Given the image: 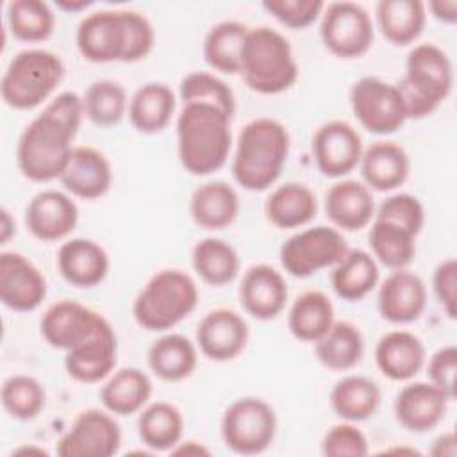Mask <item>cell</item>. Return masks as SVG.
<instances>
[{"mask_svg": "<svg viewBox=\"0 0 457 457\" xmlns=\"http://www.w3.org/2000/svg\"><path fill=\"white\" fill-rule=\"evenodd\" d=\"M434 295L450 320L457 316V262L453 257L441 261L432 275Z\"/></svg>", "mask_w": 457, "mask_h": 457, "instance_id": "f907efd6", "label": "cell"}, {"mask_svg": "<svg viewBox=\"0 0 457 457\" xmlns=\"http://www.w3.org/2000/svg\"><path fill=\"white\" fill-rule=\"evenodd\" d=\"M378 312L395 325L416 321L427 305V287L420 275L407 268L393 270L378 287Z\"/></svg>", "mask_w": 457, "mask_h": 457, "instance_id": "ffe728a7", "label": "cell"}, {"mask_svg": "<svg viewBox=\"0 0 457 457\" xmlns=\"http://www.w3.org/2000/svg\"><path fill=\"white\" fill-rule=\"evenodd\" d=\"M46 296V280L32 261L18 252L0 253V300L16 312H29Z\"/></svg>", "mask_w": 457, "mask_h": 457, "instance_id": "2e32d148", "label": "cell"}, {"mask_svg": "<svg viewBox=\"0 0 457 457\" xmlns=\"http://www.w3.org/2000/svg\"><path fill=\"white\" fill-rule=\"evenodd\" d=\"M118 361V337L112 325L104 318L95 334L64 355L66 373L82 384L105 380Z\"/></svg>", "mask_w": 457, "mask_h": 457, "instance_id": "e0dca14e", "label": "cell"}, {"mask_svg": "<svg viewBox=\"0 0 457 457\" xmlns=\"http://www.w3.org/2000/svg\"><path fill=\"white\" fill-rule=\"evenodd\" d=\"M262 9L289 29H305L323 12L320 0H264Z\"/></svg>", "mask_w": 457, "mask_h": 457, "instance_id": "7dc6e473", "label": "cell"}, {"mask_svg": "<svg viewBox=\"0 0 457 457\" xmlns=\"http://www.w3.org/2000/svg\"><path fill=\"white\" fill-rule=\"evenodd\" d=\"M371 189L359 180L334 182L325 193V212L334 227L355 232L368 227L375 218Z\"/></svg>", "mask_w": 457, "mask_h": 457, "instance_id": "603a6c76", "label": "cell"}, {"mask_svg": "<svg viewBox=\"0 0 457 457\" xmlns=\"http://www.w3.org/2000/svg\"><path fill=\"white\" fill-rule=\"evenodd\" d=\"M84 118L82 96L62 91L29 121L16 145V164L32 182H50L62 175L73 152V139Z\"/></svg>", "mask_w": 457, "mask_h": 457, "instance_id": "6da1fadb", "label": "cell"}, {"mask_svg": "<svg viewBox=\"0 0 457 457\" xmlns=\"http://www.w3.org/2000/svg\"><path fill=\"white\" fill-rule=\"evenodd\" d=\"M350 250L343 234L327 225L293 234L280 246V264L291 277L307 278L320 270L334 268Z\"/></svg>", "mask_w": 457, "mask_h": 457, "instance_id": "30bf717a", "label": "cell"}, {"mask_svg": "<svg viewBox=\"0 0 457 457\" xmlns=\"http://www.w3.org/2000/svg\"><path fill=\"white\" fill-rule=\"evenodd\" d=\"M448 402L452 400L432 382H412L398 391L395 416L411 432H428L445 418Z\"/></svg>", "mask_w": 457, "mask_h": 457, "instance_id": "7402d4cb", "label": "cell"}, {"mask_svg": "<svg viewBox=\"0 0 457 457\" xmlns=\"http://www.w3.org/2000/svg\"><path fill=\"white\" fill-rule=\"evenodd\" d=\"M320 36L336 57H362L373 45V21L361 4L330 2L321 12Z\"/></svg>", "mask_w": 457, "mask_h": 457, "instance_id": "8fae6325", "label": "cell"}, {"mask_svg": "<svg viewBox=\"0 0 457 457\" xmlns=\"http://www.w3.org/2000/svg\"><path fill=\"white\" fill-rule=\"evenodd\" d=\"M375 218L400 225L418 236L425 223V209L416 196L409 193H396L382 200L375 209Z\"/></svg>", "mask_w": 457, "mask_h": 457, "instance_id": "bcb514c9", "label": "cell"}, {"mask_svg": "<svg viewBox=\"0 0 457 457\" xmlns=\"http://www.w3.org/2000/svg\"><path fill=\"white\" fill-rule=\"evenodd\" d=\"M102 321L100 312L73 300H59L45 311L39 328L52 348L68 352L89 339Z\"/></svg>", "mask_w": 457, "mask_h": 457, "instance_id": "9a60e30c", "label": "cell"}, {"mask_svg": "<svg viewBox=\"0 0 457 457\" xmlns=\"http://www.w3.org/2000/svg\"><path fill=\"white\" fill-rule=\"evenodd\" d=\"M84 116L98 127L118 125L129 111V98L121 84L102 79L87 86L84 96Z\"/></svg>", "mask_w": 457, "mask_h": 457, "instance_id": "7bdbcfd3", "label": "cell"}, {"mask_svg": "<svg viewBox=\"0 0 457 457\" xmlns=\"http://www.w3.org/2000/svg\"><path fill=\"white\" fill-rule=\"evenodd\" d=\"M378 405V386L362 375L343 377L330 391V407L345 421H364L375 414Z\"/></svg>", "mask_w": 457, "mask_h": 457, "instance_id": "8d00e7d4", "label": "cell"}, {"mask_svg": "<svg viewBox=\"0 0 457 457\" xmlns=\"http://www.w3.org/2000/svg\"><path fill=\"white\" fill-rule=\"evenodd\" d=\"M311 150L318 170L325 177L341 179L359 166L364 146L353 125L343 120H330L314 132Z\"/></svg>", "mask_w": 457, "mask_h": 457, "instance_id": "5bb4252c", "label": "cell"}, {"mask_svg": "<svg viewBox=\"0 0 457 457\" xmlns=\"http://www.w3.org/2000/svg\"><path fill=\"white\" fill-rule=\"evenodd\" d=\"M289 132L273 118L248 121L236 143L232 177L248 191H264L280 177L289 155Z\"/></svg>", "mask_w": 457, "mask_h": 457, "instance_id": "277c9868", "label": "cell"}, {"mask_svg": "<svg viewBox=\"0 0 457 457\" xmlns=\"http://www.w3.org/2000/svg\"><path fill=\"white\" fill-rule=\"evenodd\" d=\"M350 105L357 121L371 134H393L407 120L396 84L378 77L355 80L350 89Z\"/></svg>", "mask_w": 457, "mask_h": 457, "instance_id": "7c38bea8", "label": "cell"}, {"mask_svg": "<svg viewBox=\"0 0 457 457\" xmlns=\"http://www.w3.org/2000/svg\"><path fill=\"white\" fill-rule=\"evenodd\" d=\"M428 453L434 455V457H453V455L457 453L453 432H445V434H441V436L432 443Z\"/></svg>", "mask_w": 457, "mask_h": 457, "instance_id": "f5cc1de1", "label": "cell"}, {"mask_svg": "<svg viewBox=\"0 0 457 457\" xmlns=\"http://www.w3.org/2000/svg\"><path fill=\"white\" fill-rule=\"evenodd\" d=\"M170 452H171L173 455H209V453H211L204 445H200V443H196V441L179 443V445L173 446Z\"/></svg>", "mask_w": 457, "mask_h": 457, "instance_id": "db71d44e", "label": "cell"}, {"mask_svg": "<svg viewBox=\"0 0 457 457\" xmlns=\"http://www.w3.org/2000/svg\"><path fill=\"white\" fill-rule=\"evenodd\" d=\"M332 300L318 289L300 293L289 309L287 327L289 332L305 343L318 341L334 323Z\"/></svg>", "mask_w": 457, "mask_h": 457, "instance_id": "e575fe53", "label": "cell"}, {"mask_svg": "<svg viewBox=\"0 0 457 457\" xmlns=\"http://www.w3.org/2000/svg\"><path fill=\"white\" fill-rule=\"evenodd\" d=\"M427 9L430 14L448 25H453L457 21V0H434L428 2Z\"/></svg>", "mask_w": 457, "mask_h": 457, "instance_id": "816d5d0a", "label": "cell"}, {"mask_svg": "<svg viewBox=\"0 0 457 457\" xmlns=\"http://www.w3.org/2000/svg\"><path fill=\"white\" fill-rule=\"evenodd\" d=\"M239 75L255 93L278 95L287 91L298 79V64L289 41L266 25L248 29Z\"/></svg>", "mask_w": 457, "mask_h": 457, "instance_id": "8992f818", "label": "cell"}, {"mask_svg": "<svg viewBox=\"0 0 457 457\" xmlns=\"http://www.w3.org/2000/svg\"><path fill=\"white\" fill-rule=\"evenodd\" d=\"M7 27L25 43H39L52 36L55 14L43 0H12L7 4Z\"/></svg>", "mask_w": 457, "mask_h": 457, "instance_id": "b9f144b4", "label": "cell"}, {"mask_svg": "<svg viewBox=\"0 0 457 457\" xmlns=\"http://www.w3.org/2000/svg\"><path fill=\"white\" fill-rule=\"evenodd\" d=\"M368 241L375 261L391 270L407 268L416 255V236L391 221L373 218Z\"/></svg>", "mask_w": 457, "mask_h": 457, "instance_id": "60d3db41", "label": "cell"}, {"mask_svg": "<svg viewBox=\"0 0 457 457\" xmlns=\"http://www.w3.org/2000/svg\"><path fill=\"white\" fill-rule=\"evenodd\" d=\"M193 221L207 230H220L234 223L239 214V195L223 180L200 184L189 198Z\"/></svg>", "mask_w": 457, "mask_h": 457, "instance_id": "83f0119b", "label": "cell"}, {"mask_svg": "<svg viewBox=\"0 0 457 457\" xmlns=\"http://www.w3.org/2000/svg\"><path fill=\"white\" fill-rule=\"evenodd\" d=\"M182 412L170 402L146 403L137 418V434L154 452H170L182 439Z\"/></svg>", "mask_w": 457, "mask_h": 457, "instance_id": "74e56055", "label": "cell"}, {"mask_svg": "<svg viewBox=\"0 0 457 457\" xmlns=\"http://www.w3.org/2000/svg\"><path fill=\"white\" fill-rule=\"evenodd\" d=\"M455 373H457V348L455 345L441 346L432 353L427 375L428 382L439 387L450 400L455 398Z\"/></svg>", "mask_w": 457, "mask_h": 457, "instance_id": "681fc988", "label": "cell"}, {"mask_svg": "<svg viewBox=\"0 0 457 457\" xmlns=\"http://www.w3.org/2000/svg\"><path fill=\"white\" fill-rule=\"evenodd\" d=\"M230 116L209 104H182L177 116L179 161L191 175L218 171L232 148Z\"/></svg>", "mask_w": 457, "mask_h": 457, "instance_id": "3957f363", "label": "cell"}, {"mask_svg": "<svg viewBox=\"0 0 457 457\" xmlns=\"http://www.w3.org/2000/svg\"><path fill=\"white\" fill-rule=\"evenodd\" d=\"M275 434L277 414L262 398H237L221 416L223 443L236 453H261L273 443Z\"/></svg>", "mask_w": 457, "mask_h": 457, "instance_id": "9c48e42d", "label": "cell"}, {"mask_svg": "<svg viewBox=\"0 0 457 457\" xmlns=\"http://www.w3.org/2000/svg\"><path fill=\"white\" fill-rule=\"evenodd\" d=\"M152 396V380L139 368L112 371L100 387V402L111 414L130 416L139 412Z\"/></svg>", "mask_w": 457, "mask_h": 457, "instance_id": "f546056e", "label": "cell"}, {"mask_svg": "<svg viewBox=\"0 0 457 457\" xmlns=\"http://www.w3.org/2000/svg\"><path fill=\"white\" fill-rule=\"evenodd\" d=\"M59 180L73 196L95 200L111 189L112 168L100 150L93 146H75Z\"/></svg>", "mask_w": 457, "mask_h": 457, "instance_id": "cb8c5ba5", "label": "cell"}, {"mask_svg": "<svg viewBox=\"0 0 457 457\" xmlns=\"http://www.w3.org/2000/svg\"><path fill=\"white\" fill-rule=\"evenodd\" d=\"M45 402V387L30 375H12L2 386V405L18 421L34 420L43 411Z\"/></svg>", "mask_w": 457, "mask_h": 457, "instance_id": "ee69618b", "label": "cell"}, {"mask_svg": "<svg viewBox=\"0 0 457 457\" xmlns=\"http://www.w3.org/2000/svg\"><path fill=\"white\" fill-rule=\"evenodd\" d=\"M75 41L89 62H136L152 52L155 32L148 18L137 11L102 9L82 18Z\"/></svg>", "mask_w": 457, "mask_h": 457, "instance_id": "7a4b0ae2", "label": "cell"}, {"mask_svg": "<svg viewBox=\"0 0 457 457\" xmlns=\"http://www.w3.org/2000/svg\"><path fill=\"white\" fill-rule=\"evenodd\" d=\"M375 362L380 373L391 380H409L425 364V346L409 330H391L375 346Z\"/></svg>", "mask_w": 457, "mask_h": 457, "instance_id": "4316f807", "label": "cell"}, {"mask_svg": "<svg viewBox=\"0 0 457 457\" xmlns=\"http://www.w3.org/2000/svg\"><path fill=\"white\" fill-rule=\"evenodd\" d=\"M330 284L339 298L346 302L362 300L378 284V264L371 253L350 248L332 268Z\"/></svg>", "mask_w": 457, "mask_h": 457, "instance_id": "836d02e7", "label": "cell"}, {"mask_svg": "<svg viewBox=\"0 0 457 457\" xmlns=\"http://www.w3.org/2000/svg\"><path fill=\"white\" fill-rule=\"evenodd\" d=\"M239 302L255 320L277 318L287 303V286L282 273L270 264L250 266L239 284Z\"/></svg>", "mask_w": 457, "mask_h": 457, "instance_id": "44dd1931", "label": "cell"}, {"mask_svg": "<svg viewBox=\"0 0 457 457\" xmlns=\"http://www.w3.org/2000/svg\"><path fill=\"white\" fill-rule=\"evenodd\" d=\"M57 268L75 287H95L109 273V255L102 245L86 237H73L61 245Z\"/></svg>", "mask_w": 457, "mask_h": 457, "instance_id": "d4e9b609", "label": "cell"}, {"mask_svg": "<svg viewBox=\"0 0 457 457\" xmlns=\"http://www.w3.org/2000/svg\"><path fill=\"white\" fill-rule=\"evenodd\" d=\"M248 27L236 20H225L212 25L204 39V59L205 62L221 73H239L241 50L246 37Z\"/></svg>", "mask_w": 457, "mask_h": 457, "instance_id": "f35d334b", "label": "cell"}, {"mask_svg": "<svg viewBox=\"0 0 457 457\" xmlns=\"http://www.w3.org/2000/svg\"><path fill=\"white\" fill-rule=\"evenodd\" d=\"M146 362L152 373L164 382H180L193 375L198 364V352L182 334H164L155 339L148 352Z\"/></svg>", "mask_w": 457, "mask_h": 457, "instance_id": "4dcf8cb0", "label": "cell"}, {"mask_svg": "<svg viewBox=\"0 0 457 457\" xmlns=\"http://www.w3.org/2000/svg\"><path fill=\"white\" fill-rule=\"evenodd\" d=\"M177 107L173 89L162 82H148L134 91L129 100V120L141 134L162 132Z\"/></svg>", "mask_w": 457, "mask_h": 457, "instance_id": "f1b7e54d", "label": "cell"}, {"mask_svg": "<svg viewBox=\"0 0 457 457\" xmlns=\"http://www.w3.org/2000/svg\"><path fill=\"white\" fill-rule=\"evenodd\" d=\"M264 212L271 225L278 228H296L314 220L318 202L305 184L287 182L270 193L264 204Z\"/></svg>", "mask_w": 457, "mask_h": 457, "instance_id": "1f68e13d", "label": "cell"}, {"mask_svg": "<svg viewBox=\"0 0 457 457\" xmlns=\"http://www.w3.org/2000/svg\"><path fill=\"white\" fill-rule=\"evenodd\" d=\"M321 452L327 457H361L370 452V446L364 432L352 421H346L325 432Z\"/></svg>", "mask_w": 457, "mask_h": 457, "instance_id": "c3c4849f", "label": "cell"}, {"mask_svg": "<svg viewBox=\"0 0 457 457\" xmlns=\"http://www.w3.org/2000/svg\"><path fill=\"white\" fill-rule=\"evenodd\" d=\"M12 453H37V455H46V452L43 448H34V446H23L14 450Z\"/></svg>", "mask_w": 457, "mask_h": 457, "instance_id": "6f0895ef", "label": "cell"}, {"mask_svg": "<svg viewBox=\"0 0 457 457\" xmlns=\"http://www.w3.org/2000/svg\"><path fill=\"white\" fill-rule=\"evenodd\" d=\"M79 221L75 200L57 189L39 191L25 209V225L39 241H61L68 237Z\"/></svg>", "mask_w": 457, "mask_h": 457, "instance_id": "d6986e66", "label": "cell"}, {"mask_svg": "<svg viewBox=\"0 0 457 457\" xmlns=\"http://www.w3.org/2000/svg\"><path fill=\"white\" fill-rule=\"evenodd\" d=\"M316 359L328 370L346 371L357 366L364 353V337L350 321H334L330 328L314 341Z\"/></svg>", "mask_w": 457, "mask_h": 457, "instance_id": "d590c367", "label": "cell"}, {"mask_svg": "<svg viewBox=\"0 0 457 457\" xmlns=\"http://www.w3.org/2000/svg\"><path fill=\"white\" fill-rule=\"evenodd\" d=\"M62 77L64 64L57 54L41 48L21 50L2 75V100L18 111L34 109L55 91Z\"/></svg>", "mask_w": 457, "mask_h": 457, "instance_id": "ba28073f", "label": "cell"}, {"mask_svg": "<svg viewBox=\"0 0 457 457\" xmlns=\"http://www.w3.org/2000/svg\"><path fill=\"white\" fill-rule=\"evenodd\" d=\"M55 5H57V9H61L64 12H80L87 7H91L93 2L91 0H57Z\"/></svg>", "mask_w": 457, "mask_h": 457, "instance_id": "9f6ffc18", "label": "cell"}, {"mask_svg": "<svg viewBox=\"0 0 457 457\" xmlns=\"http://www.w3.org/2000/svg\"><path fill=\"white\" fill-rule=\"evenodd\" d=\"M0 214H2V221H0V227H2L0 228V245H5L12 237V234H16V225H14V220H12L11 212L5 207H2Z\"/></svg>", "mask_w": 457, "mask_h": 457, "instance_id": "11a10c76", "label": "cell"}, {"mask_svg": "<svg viewBox=\"0 0 457 457\" xmlns=\"http://www.w3.org/2000/svg\"><path fill=\"white\" fill-rule=\"evenodd\" d=\"M121 430L109 411L86 409L57 441L61 457H111L120 452Z\"/></svg>", "mask_w": 457, "mask_h": 457, "instance_id": "4fadbf2b", "label": "cell"}, {"mask_svg": "<svg viewBox=\"0 0 457 457\" xmlns=\"http://www.w3.org/2000/svg\"><path fill=\"white\" fill-rule=\"evenodd\" d=\"M191 262L196 275L209 286H225L239 273V255L236 248L218 237L200 239L193 246Z\"/></svg>", "mask_w": 457, "mask_h": 457, "instance_id": "ab89813d", "label": "cell"}, {"mask_svg": "<svg viewBox=\"0 0 457 457\" xmlns=\"http://www.w3.org/2000/svg\"><path fill=\"white\" fill-rule=\"evenodd\" d=\"M182 104H209L230 118L236 112V98L227 82L207 71L187 73L179 86Z\"/></svg>", "mask_w": 457, "mask_h": 457, "instance_id": "f6af8a7d", "label": "cell"}, {"mask_svg": "<svg viewBox=\"0 0 457 457\" xmlns=\"http://www.w3.org/2000/svg\"><path fill=\"white\" fill-rule=\"evenodd\" d=\"M248 325L232 309L218 307L209 311L196 327V346L216 362L236 359L248 343Z\"/></svg>", "mask_w": 457, "mask_h": 457, "instance_id": "ac0fdd59", "label": "cell"}, {"mask_svg": "<svg viewBox=\"0 0 457 457\" xmlns=\"http://www.w3.org/2000/svg\"><path fill=\"white\" fill-rule=\"evenodd\" d=\"M198 303V286L182 270L166 268L150 277L132 303L139 327L164 332L187 318Z\"/></svg>", "mask_w": 457, "mask_h": 457, "instance_id": "52a82bcc", "label": "cell"}, {"mask_svg": "<svg viewBox=\"0 0 457 457\" xmlns=\"http://www.w3.org/2000/svg\"><path fill=\"white\" fill-rule=\"evenodd\" d=\"M364 184L375 191H395L400 187L411 170L407 152L395 141H375L364 148L359 161Z\"/></svg>", "mask_w": 457, "mask_h": 457, "instance_id": "484cf974", "label": "cell"}, {"mask_svg": "<svg viewBox=\"0 0 457 457\" xmlns=\"http://www.w3.org/2000/svg\"><path fill=\"white\" fill-rule=\"evenodd\" d=\"M375 16L382 36L396 46H405L423 32L427 4L420 0H380L375 5Z\"/></svg>", "mask_w": 457, "mask_h": 457, "instance_id": "d6a6232c", "label": "cell"}, {"mask_svg": "<svg viewBox=\"0 0 457 457\" xmlns=\"http://www.w3.org/2000/svg\"><path fill=\"white\" fill-rule=\"evenodd\" d=\"M407 120L430 116L452 93L453 68L448 54L434 43L411 48L405 75L396 84Z\"/></svg>", "mask_w": 457, "mask_h": 457, "instance_id": "5b68a950", "label": "cell"}]
</instances>
